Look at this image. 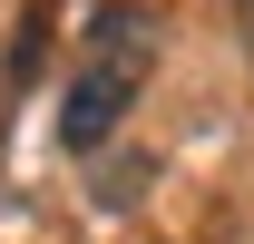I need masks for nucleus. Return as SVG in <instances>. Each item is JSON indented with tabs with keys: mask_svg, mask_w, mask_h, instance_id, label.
<instances>
[{
	"mask_svg": "<svg viewBox=\"0 0 254 244\" xmlns=\"http://www.w3.org/2000/svg\"><path fill=\"white\" fill-rule=\"evenodd\" d=\"M235 39H245V59H254V0H235Z\"/></svg>",
	"mask_w": 254,
	"mask_h": 244,
	"instance_id": "f03ea898",
	"label": "nucleus"
},
{
	"mask_svg": "<svg viewBox=\"0 0 254 244\" xmlns=\"http://www.w3.org/2000/svg\"><path fill=\"white\" fill-rule=\"evenodd\" d=\"M147 68H157V10L98 0L88 30H78V59H68V88H59V147L68 156H108L127 108L147 98Z\"/></svg>",
	"mask_w": 254,
	"mask_h": 244,
	"instance_id": "f257e3e1",
	"label": "nucleus"
}]
</instances>
